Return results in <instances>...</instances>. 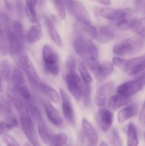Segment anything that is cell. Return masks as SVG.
<instances>
[{
    "mask_svg": "<svg viewBox=\"0 0 145 146\" xmlns=\"http://www.w3.org/2000/svg\"><path fill=\"white\" fill-rule=\"evenodd\" d=\"M82 28L84 30L85 33L88 34L91 38L96 39L98 35V30L97 29L96 27L91 23H88V24H82Z\"/></svg>",
    "mask_w": 145,
    "mask_h": 146,
    "instance_id": "39",
    "label": "cell"
},
{
    "mask_svg": "<svg viewBox=\"0 0 145 146\" xmlns=\"http://www.w3.org/2000/svg\"><path fill=\"white\" fill-rule=\"evenodd\" d=\"M78 71H79L80 76L82 81L88 84H90L92 82L93 79H92V76H91L88 67L83 63H79V64H78Z\"/></svg>",
    "mask_w": 145,
    "mask_h": 146,
    "instance_id": "29",
    "label": "cell"
},
{
    "mask_svg": "<svg viewBox=\"0 0 145 146\" xmlns=\"http://www.w3.org/2000/svg\"><path fill=\"white\" fill-rule=\"evenodd\" d=\"M99 14L106 19L117 22L132 18L133 11L129 8H111L105 7L100 9Z\"/></svg>",
    "mask_w": 145,
    "mask_h": 146,
    "instance_id": "7",
    "label": "cell"
},
{
    "mask_svg": "<svg viewBox=\"0 0 145 146\" xmlns=\"http://www.w3.org/2000/svg\"><path fill=\"white\" fill-rule=\"evenodd\" d=\"M16 92L19 95V96L24 100L25 102H28V101H32V96L28 88H27L26 85H21L19 86L14 87Z\"/></svg>",
    "mask_w": 145,
    "mask_h": 146,
    "instance_id": "32",
    "label": "cell"
},
{
    "mask_svg": "<svg viewBox=\"0 0 145 146\" xmlns=\"http://www.w3.org/2000/svg\"><path fill=\"white\" fill-rule=\"evenodd\" d=\"M12 74L13 70L11 64L7 60H4L0 64V75L3 80L9 81L12 79Z\"/></svg>",
    "mask_w": 145,
    "mask_h": 146,
    "instance_id": "27",
    "label": "cell"
},
{
    "mask_svg": "<svg viewBox=\"0 0 145 146\" xmlns=\"http://www.w3.org/2000/svg\"><path fill=\"white\" fill-rule=\"evenodd\" d=\"M65 83L67 88L76 101L82 99V80L78 75L76 70L75 61L73 57L69 56L65 64Z\"/></svg>",
    "mask_w": 145,
    "mask_h": 146,
    "instance_id": "1",
    "label": "cell"
},
{
    "mask_svg": "<svg viewBox=\"0 0 145 146\" xmlns=\"http://www.w3.org/2000/svg\"><path fill=\"white\" fill-rule=\"evenodd\" d=\"M87 43V57H91V58H98L99 56V49L96 44L93 42L91 39L86 40Z\"/></svg>",
    "mask_w": 145,
    "mask_h": 146,
    "instance_id": "34",
    "label": "cell"
},
{
    "mask_svg": "<svg viewBox=\"0 0 145 146\" xmlns=\"http://www.w3.org/2000/svg\"><path fill=\"white\" fill-rule=\"evenodd\" d=\"M98 120L101 129L104 132H107L112 128L114 121V114L112 111L102 108L98 113Z\"/></svg>",
    "mask_w": 145,
    "mask_h": 146,
    "instance_id": "15",
    "label": "cell"
},
{
    "mask_svg": "<svg viewBox=\"0 0 145 146\" xmlns=\"http://www.w3.org/2000/svg\"><path fill=\"white\" fill-rule=\"evenodd\" d=\"M86 40L82 36H79L74 41L73 49L78 56L86 58L87 56Z\"/></svg>",
    "mask_w": 145,
    "mask_h": 146,
    "instance_id": "26",
    "label": "cell"
},
{
    "mask_svg": "<svg viewBox=\"0 0 145 146\" xmlns=\"http://www.w3.org/2000/svg\"><path fill=\"white\" fill-rule=\"evenodd\" d=\"M5 121L12 128H17V127L18 126V121H17L16 118L12 114H10V115H7V116H5Z\"/></svg>",
    "mask_w": 145,
    "mask_h": 146,
    "instance_id": "44",
    "label": "cell"
},
{
    "mask_svg": "<svg viewBox=\"0 0 145 146\" xmlns=\"http://www.w3.org/2000/svg\"><path fill=\"white\" fill-rule=\"evenodd\" d=\"M11 31L14 33L16 36L23 41L25 42V34H24V27H23L22 24L19 21H14L11 23Z\"/></svg>",
    "mask_w": 145,
    "mask_h": 146,
    "instance_id": "35",
    "label": "cell"
},
{
    "mask_svg": "<svg viewBox=\"0 0 145 146\" xmlns=\"http://www.w3.org/2000/svg\"><path fill=\"white\" fill-rule=\"evenodd\" d=\"M53 1L54 6L58 14V17L61 20H65L66 18V11H65L63 0H53Z\"/></svg>",
    "mask_w": 145,
    "mask_h": 146,
    "instance_id": "38",
    "label": "cell"
},
{
    "mask_svg": "<svg viewBox=\"0 0 145 146\" xmlns=\"http://www.w3.org/2000/svg\"><path fill=\"white\" fill-rule=\"evenodd\" d=\"M42 61L45 71L56 76L60 73V58L53 48L45 44L42 48Z\"/></svg>",
    "mask_w": 145,
    "mask_h": 146,
    "instance_id": "3",
    "label": "cell"
},
{
    "mask_svg": "<svg viewBox=\"0 0 145 146\" xmlns=\"http://www.w3.org/2000/svg\"><path fill=\"white\" fill-rule=\"evenodd\" d=\"M88 146H96V145H90V144H89V145Z\"/></svg>",
    "mask_w": 145,
    "mask_h": 146,
    "instance_id": "54",
    "label": "cell"
},
{
    "mask_svg": "<svg viewBox=\"0 0 145 146\" xmlns=\"http://www.w3.org/2000/svg\"><path fill=\"white\" fill-rule=\"evenodd\" d=\"M81 125L84 134L88 139L89 144L96 145L98 141V135L92 123L87 118H82L81 121Z\"/></svg>",
    "mask_w": 145,
    "mask_h": 146,
    "instance_id": "17",
    "label": "cell"
},
{
    "mask_svg": "<svg viewBox=\"0 0 145 146\" xmlns=\"http://www.w3.org/2000/svg\"><path fill=\"white\" fill-rule=\"evenodd\" d=\"M11 129L12 128L5 121H0V135H4V134H7Z\"/></svg>",
    "mask_w": 145,
    "mask_h": 146,
    "instance_id": "46",
    "label": "cell"
},
{
    "mask_svg": "<svg viewBox=\"0 0 145 146\" xmlns=\"http://www.w3.org/2000/svg\"><path fill=\"white\" fill-rule=\"evenodd\" d=\"M114 89V83L108 81L98 88L95 94V101L98 106L103 107L107 103Z\"/></svg>",
    "mask_w": 145,
    "mask_h": 146,
    "instance_id": "10",
    "label": "cell"
},
{
    "mask_svg": "<svg viewBox=\"0 0 145 146\" xmlns=\"http://www.w3.org/2000/svg\"><path fill=\"white\" fill-rule=\"evenodd\" d=\"M20 124L24 134L32 146H41L35 128V118L25 111L19 113Z\"/></svg>",
    "mask_w": 145,
    "mask_h": 146,
    "instance_id": "5",
    "label": "cell"
},
{
    "mask_svg": "<svg viewBox=\"0 0 145 146\" xmlns=\"http://www.w3.org/2000/svg\"><path fill=\"white\" fill-rule=\"evenodd\" d=\"M12 80L14 83V87L19 86L21 85L26 84V78L24 73L21 68H15L13 70L12 74Z\"/></svg>",
    "mask_w": 145,
    "mask_h": 146,
    "instance_id": "28",
    "label": "cell"
},
{
    "mask_svg": "<svg viewBox=\"0 0 145 146\" xmlns=\"http://www.w3.org/2000/svg\"><path fill=\"white\" fill-rule=\"evenodd\" d=\"M137 76L135 79L138 81V82L140 83L143 87L145 86V70H144L143 71H142L141 73H139V74H137Z\"/></svg>",
    "mask_w": 145,
    "mask_h": 146,
    "instance_id": "48",
    "label": "cell"
},
{
    "mask_svg": "<svg viewBox=\"0 0 145 146\" xmlns=\"http://www.w3.org/2000/svg\"><path fill=\"white\" fill-rule=\"evenodd\" d=\"M139 121L141 124L145 125V101L142 105L141 111L139 114Z\"/></svg>",
    "mask_w": 145,
    "mask_h": 146,
    "instance_id": "47",
    "label": "cell"
},
{
    "mask_svg": "<svg viewBox=\"0 0 145 146\" xmlns=\"http://www.w3.org/2000/svg\"><path fill=\"white\" fill-rule=\"evenodd\" d=\"M2 81H3V78L1 76V75H0V91H1V88H2Z\"/></svg>",
    "mask_w": 145,
    "mask_h": 146,
    "instance_id": "51",
    "label": "cell"
},
{
    "mask_svg": "<svg viewBox=\"0 0 145 146\" xmlns=\"http://www.w3.org/2000/svg\"><path fill=\"white\" fill-rule=\"evenodd\" d=\"M63 2L68 12L81 25L92 22L89 12L82 2L78 0H63Z\"/></svg>",
    "mask_w": 145,
    "mask_h": 146,
    "instance_id": "6",
    "label": "cell"
},
{
    "mask_svg": "<svg viewBox=\"0 0 145 146\" xmlns=\"http://www.w3.org/2000/svg\"><path fill=\"white\" fill-rule=\"evenodd\" d=\"M127 60L125 59V58H122L119 56H115L112 58V64H113L114 66L117 67L118 68H119L120 70H122L124 71L125 68V65H126V63Z\"/></svg>",
    "mask_w": 145,
    "mask_h": 146,
    "instance_id": "43",
    "label": "cell"
},
{
    "mask_svg": "<svg viewBox=\"0 0 145 146\" xmlns=\"http://www.w3.org/2000/svg\"><path fill=\"white\" fill-rule=\"evenodd\" d=\"M116 36L117 33L115 29L108 26L103 25L98 29V35L96 40H98L100 43L105 44L112 41Z\"/></svg>",
    "mask_w": 145,
    "mask_h": 146,
    "instance_id": "19",
    "label": "cell"
},
{
    "mask_svg": "<svg viewBox=\"0 0 145 146\" xmlns=\"http://www.w3.org/2000/svg\"><path fill=\"white\" fill-rule=\"evenodd\" d=\"M90 84H86L83 81L82 85V99L83 100V105L88 107L91 103V88Z\"/></svg>",
    "mask_w": 145,
    "mask_h": 146,
    "instance_id": "31",
    "label": "cell"
},
{
    "mask_svg": "<svg viewBox=\"0 0 145 146\" xmlns=\"http://www.w3.org/2000/svg\"><path fill=\"white\" fill-rule=\"evenodd\" d=\"M38 90L42 92L44 95L46 96L49 101L54 104H58L61 101V95L53 87L45 83L42 82Z\"/></svg>",
    "mask_w": 145,
    "mask_h": 146,
    "instance_id": "23",
    "label": "cell"
},
{
    "mask_svg": "<svg viewBox=\"0 0 145 146\" xmlns=\"http://www.w3.org/2000/svg\"><path fill=\"white\" fill-rule=\"evenodd\" d=\"M85 62H86L88 68H90V70L95 75L98 72V69H99L100 66V64L98 61V58L87 57V58H85Z\"/></svg>",
    "mask_w": 145,
    "mask_h": 146,
    "instance_id": "40",
    "label": "cell"
},
{
    "mask_svg": "<svg viewBox=\"0 0 145 146\" xmlns=\"http://www.w3.org/2000/svg\"><path fill=\"white\" fill-rule=\"evenodd\" d=\"M16 62L18 68H21L23 71H24L28 81L31 83V85L34 86V88L39 89L42 84V81L41 80V78L37 73L34 64L28 56L27 54H24L21 56L16 58Z\"/></svg>",
    "mask_w": 145,
    "mask_h": 146,
    "instance_id": "4",
    "label": "cell"
},
{
    "mask_svg": "<svg viewBox=\"0 0 145 146\" xmlns=\"http://www.w3.org/2000/svg\"><path fill=\"white\" fill-rule=\"evenodd\" d=\"M142 88H143V86L140 83L138 82L136 79H134L120 84L116 88V92L117 94H121V95L131 97L137 94Z\"/></svg>",
    "mask_w": 145,
    "mask_h": 146,
    "instance_id": "13",
    "label": "cell"
},
{
    "mask_svg": "<svg viewBox=\"0 0 145 146\" xmlns=\"http://www.w3.org/2000/svg\"><path fill=\"white\" fill-rule=\"evenodd\" d=\"M130 101L131 97L117 94L109 97L107 101V106L111 111H117L129 104Z\"/></svg>",
    "mask_w": 145,
    "mask_h": 146,
    "instance_id": "18",
    "label": "cell"
},
{
    "mask_svg": "<svg viewBox=\"0 0 145 146\" xmlns=\"http://www.w3.org/2000/svg\"><path fill=\"white\" fill-rule=\"evenodd\" d=\"M145 46V39L132 37L118 41L113 46V53L118 56H127L140 52Z\"/></svg>",
    "mask_w": 145,
    "mask_h": 146,
    "instance_id": "2",
    "label": "cell"
},
{
    "mask_svg": "<svg viewBox=\"0 0 145 146\" xmlns=\"http://www.w3.org/2000/svg\"><path fill=\"white\" fill-rule=\"evenodd\" d=\"M25 146H32V145L31 143H26Z\"/></svg>",
    "mask_w": 145,
    "mask_h": 146,
    "instance_id": "53",
    "label": "cell"
},
{
    "mask_svg": "<svg viewBox=\"0 0 145 146\" xmlns=\"http://www.w3.org/2000/svg\"><path fill=\"white\" fill-rule=\"evenodd\" d=\"M135 19L131 18L127 19H124L122 21H117L116 23V27L117 29L122 31H127V30H132L134 25Z\"/></svg>",
    "mask_w": 145,
    "mask_h": 146,
    "instance_id": "37",
    "label": "cell"
},
{
    "mask_svg": "<svg viewBox=\"0 0 145 146\" xmlns=\"http://www.w3.org/2000/svg\"><path fill=\"white\" fill-rule=\"evenodd\" d=\"M139 138H138L136 128L133 123H130L127 125V146H138Z\"/></svg>",
    "mask_w": 145,
    "mask_h": 146,
    "instance_id": "25",
    "label": "cell"
},
{
    "mask_svg": "<svg viewBox=\"0 0 145 146\" xmlns=\"http://www.w3.org/2000/svg\"><path fill=\"white\" fill-rule=\"evenodd\" d=\"M9 40V51L12 56L15 58L21 56L25 54V42L20 39L18 36L14 34V33L10 30L8 35Z\"/></svg>",
    "mask_w": 145,
    "mask_h": 146,
    "instance_id": "9",
    "label": "cell"
},
{
    "mask_svg": "<svg viewBox=\"0 0 145 146\" xmlns=\"http://www.w3.org/2000/svg\"><path fill=\"white\" fill-rule=\"evenodd\" d=\"M44 22H45V25L46 27L49 36H51V39L55 44V45L58 46V47L63 46V41L62 38H61V35H60L59 32L55 28V25H54L53 22L52 20L50 19V17H44Z\"/></svg>",
    "mask_w": 145,
    "mask_h": 146,
    "instance_id": "20",
    "label": "cell"
},
{
    "mask_svg": "<svg viewBox=\"0 0 145 146\" xmlns=\"http://www.w3.org/2000/svg\"><path fill=\"white\" fill-rule=\"evenodd\" d=\"M114 71V65L112 62L106 61L100 64L95 76L99 80H104L109 77Z\"/></svg>",
    "mask_w": 145,
    "mask_h": 146,
    "instance_id": "24",
    "label": "cell"
},
{
    "mask_svg": "<svg viewBox=\"0 0 145 146\" xmlns=\"http://www.w3.org/2000/svg\"><path fill=\"white\" fill-rule=\"evenodd\" d=\"M145 70V54L127 60L124 71L129 75H137Z\"/></svg>",
    "mask_w": 145,
    "mask_h": 146,
    "instance_id": "12",
    "label": "cell"
},
{
    "mask_svg": "<svg viewBox=\"0 0 145 146\" xmlns=\"http://www.w3.org/2000/svg\"><path fill=\"white\" fill-rule=\"evenodd\" d=\"M50 146H55V145H50Z\"/></svg>",
    "mask_w": 145,
    "mask_h": 146,
    "instance_id": "55",
    "label": "cell"
},
{
    "mask_svg": "<svg viewBox=\"0 0 145 146\" xmlns=\"http://www.w3.org/2000/svg\"><path fill=\"white\" fill-rule=\"evenodd\" d=\"M43 35L42 27L38 24L31 26L25 34V40L28 44H34L40 41Z\"/></svg>",
    "mask_w": 145,
    "mask_h": 146,
    "instance_id": "21",
    "label": "cell"
},
{
    "mask_svg": "<svg viewBox=\"0 0 145 146\" xmlns=\"http://www.w3.org/2000/svg\"><path fill=\"white\" fill-rule=\"evenodd\" d=\"M94 1H97L99 4H102L104 6H106V7L109 6L111 4V0H94Z\"/></svg>",
    "mask_w": 145,
    "mask_h": 146,
    "instance_id": "50",
    "label": "cell"
},
{
    "mask_svg": "<svg viewBox=\"0 0 145 146\" xmlns=\"http://www.w3.org/2000/svg\"><path fill=\"white\" fill-rule=\"evenodd\" d=\"M60 95H61V102H62L63 114L65 119L71 125L75 124V111H74L73 106L71 103L69 96L67 95L63 89H60Z\"/></svg>",
    "mask_w": 145,
    "mask_h": 146,
    "instance_id": "11",
    "label": "cell"
},
{
    "mask_svg": "<svg viewBox=\"0 0 145 146\" xmlns=\"http://www.w3.org/2000/svg\"><path fill=\"white\" fill-rule=\"evenodd\" d=\"M6 7L9 9H12L15 7L16 0H4Z\"/></svg>",
    "mask_w": 145,
    "mask_h": 146,
    "instance_id": "49",
    "label": "cell"
},
{
    "mask_svg": "<svg viewBox=\"0 0 145 146\" xmlns=\"http://www.w3.org/2000/svg\"><path fill=\"white\" fill-rule=\"evenodd\" d=\"M135 11L137 13L145 12V0H135Z\"/></svg>",
    "mask_w": 145,
    "mask_h": 146,
    "instance_id": "45",
    "label": "cell"
},
{
    "mask_svg": "<svg viewBox=\"0 0 145 146\" xmlns=\"http://www.w3.org/2000/svg\"><path fill=\"white\" fill-rule=\"evenodd\" d=\"M38 0H26L24 11L28 20L33 24H38L36 14V6Z\"/></svg>",
    "mask_w": 145,
    "mask_h": 146,
    "instance_id": "22",
    "label": "cell"
},
{
    "mask_svg": "<svg viewBox=\"0 0 145 146\" xmlns=\"http://www.w3.org/2000/svg\"><path fill=\"white\" fill-rule=\"evenodd\" d=\"M12 113L11 104L9 99L1 98L0 100V115H4V117L10 115Z\"/></svg>",
    "mask_w": 145,
    "mask_h": 146,
    "instance_id": "36",
    "label": "cell"
},
{
    "mask_svg": "<svg viewBox=\"0 0 145 146\" xmlns=\"http://www.w3.org/2000/svg\"><path fill=\"white\" fill-rule=\"evenodd\" d=\"M109 140L112 146H122V141L119 132L116 128H113L109 133Z\"/></svg>",
    "mask_w": 145,
    "mask_h": 146,
    "instance_id": "41",
    "label": "cell"
},
{
    "mask_svg": "<svg viewBox=\"0 0 145 146\" xmlns=\"http://www.w3.org/2000/svg\"><path fill=\"white\" fill-rule=\"evenodd\" d=\"M42 104L47 118L50 122L55 126L61 127L63 124V120L58 110L51 104L49 100H43Z\"/></svg>",
    "mask_w": 145,
    "mask_h": 146,
    "instance_id": "14",
    "label": "cell"
},
{
    "mask_svg": "<svg viewBox=\"0 0 145 146\" xmlns=\"http://www.w3.org/2000/svg\"><path fill=\"white\" fill-rule=\"evenodd\" d=\"M132 31L145 39V17L135 19L134 25L132 29Z\"/></svg>",
    "mask_w": 145,
    "mask_h": 146,
    "instance_id": "30",
    "label": "cell"
},
{
    "mask_svg": "<svg viewBox=\"0 0 145 146\" xmlns=\"http://www.w3.org/2000/svg\"><path fill=\"white\" fill-rule=\"evenodd\" d=\"M100 146H108V145L107 144V143L105 142V141H102V142L100 143Z\"/></svg>",
    "mask_w": 145,
    "mask_h": 146,
    "instance_id": "52",
    "label": "cell"
},
{
    "mask_svg": "<svg viewBox=\"0 0 145 146\" xmlns=\"http://www.w3.org/2000/svg\"><path fill=\"white\" fill-rule=\"evenodd\" d=\"M68 141L67 135L64 133H60L55 135H52L50 141V145H53L55 146H64Z\"/></svg>",
    "mask_w": 145,
    "mask_h": 146,
    "instance_id": "33",
    "label": "cell"
},
{
    "mask_svg": "<svg viewBox=\"0 0 145 146\" xmlns=\"http://www.w3.org/2000/svg\"><path fill=\"white\" fill-rule=\"evenodd\" d=\"M144 139H145V133H144Z\"/></svg>",
    "mask_w": 145,
    "mask_h": 146,
    "instance_id": "56",
    "label": "cell"
},
{
    "mask_svg": "<svg viewBox=\"0 0 145 146\" xmlns=\"http://www.w3.org/2000/svg\"><path fill=\"white\" fill-rule=\"evenodd\" d=\"M2 141L7 146H20L19 143L17 140L9 134H4L2 137Z\"/></svg>",
    "mask_w": 145,
    "mask_h": 146,
    "instance_id": "42",
    "label": "cell"
},
{
    "mask_svg": "<svg viewBox=\"0 0 145 146\" xmlns=\"http://www.w3.org/2000/svg\"><path fill=\"white\" fill-rule=\"evenodd\" d=\"M139 111V105L136 103L128 104L122 108L117 113V121L119 123H124L127 120L133 118L137 114Z\"/></svg>",
    "mask_w": 145,
    "mask_h": 146,
    "instance_id": "16",
    "label": "cell"
},
{
    "mask_svg": "<svg viewBox=\"0 0 145 146\" xmlns=\"http://www.w3.org/2000/svg\"><path fill=\"white\" fill-rule=\"evenodd\" d=\"M33 110H34V118H35V121L36 122L37 128H38V134L40 135V138H41V139L42 140V141L44 143L48 144L50 142V141H51L52 135H51L48 126H47L45 121H44L43 115L41 114V111H40L39 108L34 104Z\"/></svg>",
    "mask_w": 145,
    "mask_h": 146,
    "instance_id": "8",
    "label": "cell"
}]
</instances>
